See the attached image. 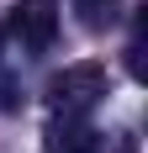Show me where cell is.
Wrapping results in <instances>:
<instances>
[{"label": "cell", "mask_w": 148, "mask_h": 153, "mask_svg": "<svg viewBox=\"0 0 148 153\" xmlns=\"http://www.w3.org/2000/svg\"><path fill=\"white\" fill-rule=\"evenodd\" d=\"M106 63H69V69H58V74L48 79V106L58 111V116H85L95 100L106 95Z\"/></svg>", "instance_id": "6da1fadb"}, {"label": "cell", "mask_w": 148, "mask_h": 153, "mask_svg": "<svg viewBox=\"0 0 148 153\" xmlns=\"http://www.w3.org/2000/svg\"><path fill=\"white\" fill-rule=\"evenodd\" d=\"M5 32H11L21 48L43 53V48H53V37H58V5H53V0H16L11 16H5Z\"/></svg>", "instance_id": "7a4b0ae2"}, {"label": "cell", "mask_w": 148, "mask_h": 153, "mask_svg": "<svg viewBox=\"0 0 148 153\" xmlns=\"http://www.w3.org/2000/svg\"><path fill=\"white\" fill-rule=\"evenodd\" d=\"M48 153H101V132L85 116H58L48 127Z\"/></svg>", "instance_id": "3957f363"}, {"label": "cell", "mask_w": 148, "mask_h": 153, "mask_svg": "<svg viewBox=\"0 0 148 153\" xmlns=\"http://www.w3.org/2000/svg\"><path fill=\"white\" fill-rule=\"evenodd\" d=\"M69 5L79 16V27H90V32H101V27L117 21V0H69Z\"/></svg>", "instance_id": "277c9868"}, {"label": "cell", "mask_w": 148, "mask_h": 153, "mask_svg": "<svg viewBox=\"0 0 148 153\" xmlns=\"http://www.w3.org/2000/svg\"><path fill=\"white\" fill-rule=\"evenodd\" d=\"M0 111H16V79L0 74Z\"/></svg>", "instance_id": "5b68a950"}]
</instances>
